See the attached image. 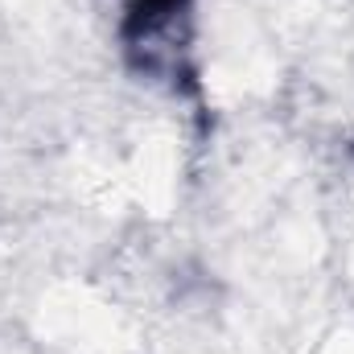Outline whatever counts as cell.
<instances>
[{
  "label": "cell",
  "instance_id": "6da1fadb",
  "mask_svg": "<svg viewBox=\"0 0 354 354\" xmlns=\"http://www.w3.org/2000/svg\"><path fill=\"white\" fill-rule=\"evenodd\" d=\"M189 8H194V0H124L120 41H124V54L136 71L149 66L157 41L169 37V29L189 17Z\"/></svg>",
  "mask_w": 354,
  "mask_h": 354
}]
</instances>
